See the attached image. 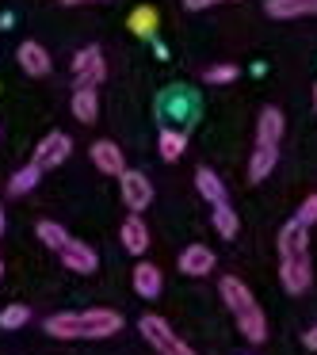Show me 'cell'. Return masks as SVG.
<instances>
[{"mask_svg":"<svg viewBox=\"0 0 317 355\" xmlns=\"http://www.w3.org/2000/svg\"><path fill=\"white\" fill-rule=\"evenodd\" d=\"M279 283L286 294H306L314 283V260H309V225L298 218L279 230Z\"/></svg>","mask_w":317,"mask_h":355,"instance_id":"1","label":"cell"},{"mask_svg":"<svg viewBox=\"0 0 317 355\" xmlns=\"http://www.w3.org/2000/svg\"><path fill=\"white\" fill-rule=\"evenodd\" d=\"M42 329L58 340H103L123 329V313L115 309H77V313H54Z\"/></svg>","mask_w":317,"mask_h":355,"instance_id":"2","label":"cell"},{"mask_svg":"<svg viewBox=\"0 0 317 355\" xmlns=\"http://www.w3.org/2000/svg\"><path fill=\"white\" fill-rule=\"evenodd\" d=\"M218 294H222L225 309H230L233 321H237L241 336H245L248 344H264V340H268V321H264V309L256 306L252 291H248V286L241 283L237 275H222Z\"/></svg>","mask_w":317,"mask_h":355,"instance_id":"3","label":"cell"},{"mask_svg":"<svg viewBox=\"0 0 317 355\" xmlns=\"http://www.w3.org/2000/svg\"><path fill=\"white\" fill-rule=\"evenodd\" d=\"M279 138H283V115H279V107H264L260 119H256V149H252V161H248V180L252 184L271 176V168L279 161Z\"/></svg>","mask_w":317,"mask_h":355,"instance_id":"4","label":"cell"},{"mask_svg":"<svg viewBox=\"0 0 317 355\" xmlns=\"http://www.w3.org/2000/svg\"><path fill=\"white\" fill-rule=\"evenodd\" d=\"M138 332H142V336H146L161 355H195V347L184 344V340H180L176 332L169 329V321H164V317H157V313H146V317H142V321H138Z\"/></svg>","mask_w":317,"mask_h":355,"instance_id":"5","label":"cell"},{"mask_svg":"<svg viewBox=\"0 0 317 355\" xmlns=\"http://www.w3.org/2000/svg\"><path fill=\"white\" fill-rule=\"evenodd\" d=\"M157 111H161V119H169V123H195V115H199V96L191 92V88H169V92L157 100Z\"/></svg>","mask_w":317,"mask_h":355,"instance_id":"6","label":"cell"},{"mask_svg":"<svg viewBox=\"0 0 317 355\" xmlns=\"http://www.w3.org/2000/svg\"><path fill=\"white\" fill-rule=\"evenodd\" d=\"M69 153H73L69 134L50 130L46 138L39 141V149H35V164H39L42 172H46V168H58V164H65V161H69Z\"/></svg>","mask_w":317,"mask_h":355,"instance_id":"7","label":"cell"},{"mask_svg":"<svg viewBox=\"0 0 317 355\" xmlns=\"http://www.w3.org/2000/svg\"><path fill=\"white\" fill-rule=\"evenodd\" d=\"M119 191H123V202L130 207V214H142V210L153 202V184H149L142 172H130V168H126L123 176H119Z\"/></svg>","mask_w":317,"mask_h":355,"instance_id":"8","label":"cell"},{"mask_svg":"<svg viewBox=\"0 0 317 355\" xmlns=\"http://www.w3.org/2000/svg\"><path fill=\"white\" fill-rule=\"evenodd\" d=\"M62 263L69 271H77V275H92L96 268H100V256H96V248L92 245H85V241H69V245L62 248Z\"/></svg>","mask_w":317,"mask_h":355,"instance_id":"9","label":"cell"},{"mask_svg":"<svg viewBox=\"0 0 317 355\" xmlns=\"http://www.w3.org/2000/svg\"><path fill=\"white\" fill-rule=\"evenodd\" d=\"M92 164L103 172V176H123L126 172V161H123V149L115 141H92Z\"/></svg>","mask_w":317,"mask_h":355,"instance_id":"10","label":"cell"},{"mask_svg":"<svg viewBox=\"0 0 317 355\" xmlns=\"http://www.w3.org/2000/svg\"><path fill=\"white\" fill-rule=\"evenodd\" d=\"M16 58H19V69L31 73V77H46V73H50V54H46V46L35 42V39L19 42Z\"/></svg>","mask_w":317,"mask_h":355,"instance_id":"11","label":"cell"},{"mask_svg":"<svg viewBox=\"0 0 317 355\" xmlns=\"http://www.w3.org/2000/svg\"><path fill=\"white\" fill-rule=\"evenodd\" d=\"M180 271L184 275H210L214 271V252H210L207 245H187L184 252H180Z\"/></svg>","mask_w":317,"mask_h":355,"instance_id":"12","label":"cell"},{"mask_svg":"<svg viewBox=\"0 0 317 355\" xmlns=\"http://www.w3.org/2000/svg\"><path fill=\"white\" fill-rule=\"evenodd\" d=\"M119 241H123V248L130 256H142L149 248V230H146V222H142L138 214H130L123 222V230H119Z\"/></svg>","mask_w":317,"mask_h":355,"instance_id":"13","label":"cell"},{"mask_svg":"<svg viewBox=\"0 0 317 355\" xmlns=\"http://www.w3.org/2000/svg\"><path fill=\"white\" fill-rule=\"evenodd\" d=\"M96 115H100V96H96V88L92 85H77L73 88V119H80L85 126H92Z\"/></svg>","mask_w":317,"mask_h":355,"instance_id":"14","label":"cell"},{"mask_svg":"<svg viewBox=\"0 0 317 355\" xmlns=\"http://www.w3.org/2000/svg\"><path fill=\"white\" fill-rule=\"evenodd\" d=\"M161 286H164V279H161V268H157V263H138V268H134V294L153 302L157 294H161Z\"/></svg>","mask_w":317,"mask_h":355,"instance_id":"15","label":"cell"},{"mask_svg":"<svg viewBox=\"0 0 317 355\" xmlns=\"http://www.w3.org/2000/svg\"><path fill=\"white\" fill-rule=\"evenodd\" d=\"M271 19H298V16H317V0H268L264 4Z\"/></svg>","mask_w":317,"mask_h":355,"instance_id":"16","label":"cell"},{"mask_svg":"<svg viewBox=\"0 0 317 355\" xmlns=\"http://www.w3.org/2000/svg\"><path fill=\"white\" fill-rule=\"evenodd\" d=\"M157 149H161V161H180L187 149V130H176V126H164L161 138H157Z\"/></svg>","mask_w":317,"mask_h":355,"instance_id":"17","label":"cell"},{"mask_svg":"<svg viewBox=\"0 0 317 355\" xmlns=\"http://www.w3.org/2000/svg\"><path fill=\"white\" fill-rule=\"evenodd\" d=\"M195 187H199V195L210 202V207H218V202H230V199H225V184L218 180L214 168H199V172H195Z\"/></svg>","mask_w":317,"mask_h":355,"instance_id":"18","label":"cell"},{"mask_svg":"<svg viewBox=\"0 0 317 355\" xmlns=\"http://www.w3.org/2000/svg\"><path fill=\"white\" fill-rule=\"evenodd\" d=\"M39 180H42V168L39 164H24L19 172H12V180H8V195H27V191H35L39 187Z\"/></svg>","mask_w":317,"mask_h":355,"instance_id":"19","label":"cell"},{"mask_svg":"<svg viewBox=\"0 0 317 355\" xmlns=\"http://www.w3.org/2000/svg\"><path fill=\"white\" fill-rule=\"evenodd\" d=\"M35 233H39V241L46 248H54V252H62V248L73 241L69 233H65V225H58V222H39V225H35Z\"/></svg>","mask_w":317,"mask_h":355,"instance_id":"20","label":"cell"},{"mask_svg":"<svg viewBox=\"0 0 317 355\" xmlns=\"http://www.w3.org/2000/svg\"><path fill=\"white\" fill-rule=\"evenodd\" d=\"M130 31L142 35V39H153V31H157V8H149V4L134 8L130 12Z\"/></svg>","mask_w":317,"mask_h":355,"instance_id":"21","label":"cell"},{"mask_svg":"<svg viewBox=\"0 0 317 355\" xmlns=\"http://www.w3.org/2000/svg\"><path fill=\"white\" fill-rule=\"evenodd\" d=\"M214 230H218V237H225V241L237 237L241 222H237V214L230 210V202H218V207H214Z\"/></svg>","mask_w":317,"mask_h":355,"instance_id":"22","label":"cell"},{"mask_svg":"<svg viewBox=\"0 0 317 355\" xmlns=\"http://www.w3.org/2000/svg\"><path fill=\"white\" fill-rule=\"evenodd\" d=\"M27 321H31V309L19 306V302H16V306H4V309H0V329H24Z\"/></svg>","mask_w":317,"mask_h":355,"instance_id":"23","label":"cell"},{"mask_svg":"<svg viewBox=\"0 0 317 355\" xmlns=\"http://www.w3.org/2000/svg\"><path fill=\"white\" fill-rule=\"evenodd\" d=\"M100 46H85V50H77V54H73V77H80V73H88L92 69L96 62H100Z\"/></svg>","mask_w":317,"mask_h":355,"instance_id":"24","label":"cell"},{"mask_svg":"<svg viewBox=\"0 0 317 355\" xmlns=\"http://www.w3.org/2000/svg\"><path fill=\"white\" fill-rule=\"evenodd\" d=\"M207 85H230V80H237V65H230V62H222V65H210L207 73Z\"/></svg>","mask_w":317,"mask_h":355,"instance_id":"25","label":"cell"},{"mask_svg":"<svg viewBox=\"0 0 317 355\" xmlns=\"http://www.w3.org/2000/svg\"><path fill=\"white\" fill-rule=\"evenodd\" d=\"M294 218H298L302 225H314L317 222V191L302 199V207H298V214H294Z\"/></svg>","mask_w":317,"mask_h":355,"instance_id":"26","label":"cell"},{"mask_svg":"<svg viewBox=\"0 0 317 355\" xmlns=\"http://www.w3.org/2000/svg\"><path fill=\"white\" fill-rule=\"evenodd\" d=\"M103 77H108V65H103V58H100V62H96L88 73H80L77 85H92V88H96V85H103Z\"/></svg>","mask_w":317,"mask_h":355,"instance_id":"27","label":"cell"},{"mask_svg":"<svg viewBox=\"0 0 317 355\" xmlns=\"http://www.w3.org/2000/svg\"><path fill=\"white\" fill-rule=\"evenodd\" d=\"M210 4H218V0H184L187 12H203V8H210Z\"/></svg>","mask_w":317,"mask_h":355,"instance_id":"28","label":"cell"},{"mask_svg":"<svg viewBox=\"0 0 317 355\" xmlns=\"http://www.w3.org/2000/svg\"><path fill=\"white\" fill-rule=\"evenodd\" d=\"M302 344H306L309 352H317V324H314V329H306V336H302Z\"/></svg>","mask_w":317,"mask_h":355,"instance_id":"29","label":"cell"},{"mask_svg":"<svg viewBox=\"0 0 317 355\" xmlns=\"http://www.w3.org/2000/svg\"><path fill=\"white\" fill-rule=\"evenodd\" d=\"M62 4H96V0H62Z\"/></svg>","mask_w":317,"mask_h":355,"instance_id":"30","label":"cell"},{"mask_svg":"<svg viewBox=\"0 0 317 355\" xmlns=\"http://www.w3.org/2000/svg\"><path fill=\"white\" fill-rule=\"evenodd\" d=\"M0 237H4V210H0Z\"/></svg>","mask_w":317,"mask_h":355,"instance_id":"31","label":"cell"},{"mask_svg":"<svg viewBox=\"0 0 317 355\" xmlns=\"http://www.w3.org/2000/svg\"><path fill=\"white\" fill-rule=\"evenodd\" d=\"M314 107H317V85H314Z\"/></svg>","mask_w":317,"mask_h":355,"instance_id":"32","label":"cell"},{"mask_svg":"<svg viewBox=\"0 0 317 355\" xmlns=\"http://www.w3.org/2000/svg\"><path fill=\"white\" fill-rule=\"evenodd\" d=\"M0 279H4V260H0Z\"/></svg>","mask_w":317,"mask_h":355,"instance_id":"33","label":"cell"}]
</instances>
